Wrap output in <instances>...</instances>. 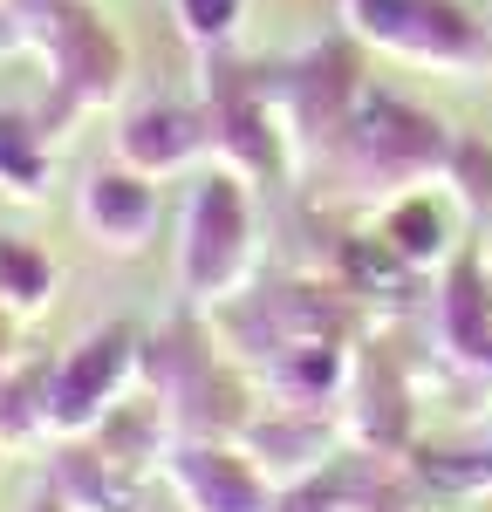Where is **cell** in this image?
<instances>
[{
  "label": "cell",
  "instance_id": "1",
  "mask_svg": "<svg viewBox=\"0 0 492 512\" xmlns=\"http://www.w3.org/2000/svg\"><path fill=\"white\" fill-rule=\"evenodd\" d=\"M82 219H89V233H103L110 246H137L144 219H151V192H144L137 178L110 171V178H96V185H89V198H82Z\"/></svg>",
  "mask_w": 492,
  "mask_h": 512
}]
</instances>
